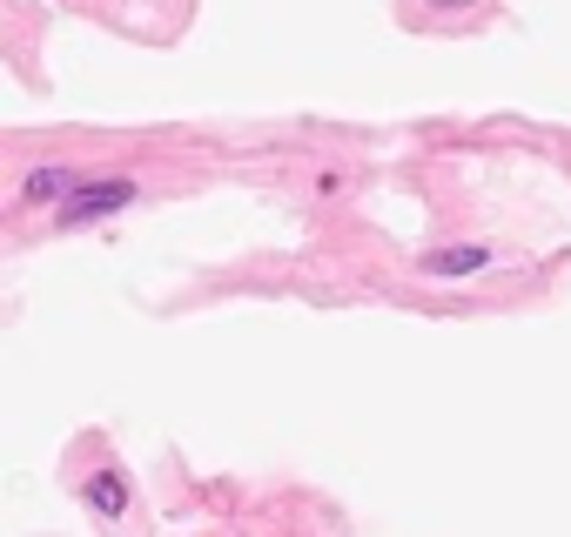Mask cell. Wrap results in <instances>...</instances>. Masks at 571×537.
Listing matches in <instances>:
<instances>
[{
    "mask_svg": "<svg viewBox=\"0 0 571 537\" xmlns=\"http://www.w3.org/2000/svg\"><path fill=\"white\" fill-rule=\"evenodd\" d=\"M128 202V182H108V189H88L74 209H67V222H88V215H102V209H121Z\"/></svg>",
    "mask_w": 571,
    "mask_h": 537,
    "instance_id": "cell-1",
    "label": "cell"
},
{
    "mask_svg": "<svg viewBox=\"0 0 571 537\" xmlns=\"http://www.w3.org/2000/svg\"><path fill=\"white\" fill-rule=\"evenodd\" d=\"M88 497H95V510L121 517V484H115V477H95V484H88Z\"/></svg>",
    "mask_w": 571,
    "mask_h": 537,
    "instance_id": "cell-2",
    "label": "cell"
},
{
    "mask_svg": "<svg viewBox=\"0 0 571 537\" xmlns=\"http://www.w3.org/2000/svg\"><path fill=\"white\" fill-rule=\"evenodd\" d=\"M484 262V249H464V255H437L431 268H444V276H451V268H477Z\"/></svg>",
    "mask_w": 571,
    "mask_h": 537,
    "instance_id": "cell-3",
    "label": "cell"
},
{
    "mask_svg": "<svg viewBox=\"0 0 571 537\" xmlns=\"http://www.w3.org/2000/svg\"><path fill=\"white\" fill-rule=\"evenodd\" d=\"M61 182H67V175H61V168H41V175H34V182H28V196H54Z\"/></svg>",
    "mask_w": 571,
    "mask_h": 537,
    "instance_id": "cell-4",
    "label": "cell"
}]
</instances>
